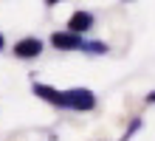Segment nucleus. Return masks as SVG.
Instances as JSON below:
<instances>
[{
  "label": "nucleus",
  "mask_w": 155,
  "mask_h": 141,
  "mask_svg": "<svg viewBox=\"0 0 155 141\" xmlns=\"http://www.w3.org/2000/svg\"><path fill=\"white\" fill-rule=\"evenodd\" d=\"M147 102H150V105H155V93H150V96H147Z\"/></svg>",
  "instance_id": "nucleus-4"
},
{
  "label": "nucleus",
  "mask_w": 155,
  "mask_h": 141,
  "mask_svg": "<svg viewBox=\"0 0 155 141\" xmlns=\"http://www.w3.org/2000/svg\"><path fill=\"white\" fill-rule=\"evenodd\" d=\"M45 3H59V0H45Z\"/></svg>",
  "instance_id": "nucleus-6"
},
{
  "label": "nucleus",
  "mask_w": 155,
  "mask_h": 141,
  "mask_svg": "<svg viewBox=\"0 0 155 141\" xmlns=\"http://www.w3.org/2000/svg\"><path fill=\"white\" fill-rule=\"evenodd\" d=\"M34 93L40 99L51 102L57 107H68V110H93L96 107V96L87 88H74V90H54L48 85H34Z\"/></svg>",
  "instance_id": "nucleus-1"
},
{
  "label": "nucleus",
  "mask_w": 155,
  "mask_h": 141,
  "mask_svg": "<svg viewBox=\"0 0 155 141\" xmlns=\"http://www.w3.org/2000/svg\"><path fill=\"white\" fill-rule=\"evenodd\" d=\"M3 45H6V40H3V34H0V51H3Z\"/></svg>",
  "instance_id": "nucleus-5"
},
{
  "label": "nucleus",
  "mask_w": 155,
  "mask_h": 141,
  "mask_svg": "<svg viewBox=\"0 0 155 141\" xmlns=\"http://www.w3.org/2000/svg\"><path fill=\"white\" fill-rule=\"evenodd\" d=\"M90 28H93V14L90 12H76L68 20V31H74V34H85Z\"/></svg>",
  "instance_id": "nucleus-3"
},
{
  "label": "nucleus",
  "mask_w": 155,
  "mask_h": 141,
  "mask_svg": "<svg viewBox=\"0 0 155 141\" xmlns=\"http://www.w3.org/2000/svg\"><path fill=\"white\" fill-rule=\"evenodd\" d=\"M42 54V42L37 37H25L14 45V56H20V59H34V56Z\"/></svg>",
  "instance_id": "nucleus-2"
}]
</instances>
